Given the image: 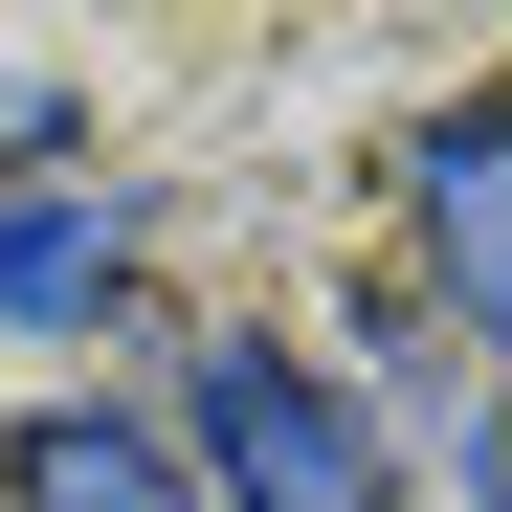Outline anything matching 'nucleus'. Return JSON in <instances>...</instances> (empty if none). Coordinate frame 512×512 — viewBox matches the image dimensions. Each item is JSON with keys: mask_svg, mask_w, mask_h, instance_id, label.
I'll use <instances>...</instances> for the list:
<instances>
[{"mask_svg": "<svg viewBox=\"0 0 512 512\" xmlns=\"http://www.w3.org/2000/svg\"><path fill=\"white\" fill-rule=\"evenodd\" d=\"M179 468H201V512H401V446L290 334H201L179 357Z\"/></svg>", "mask_w": 512, "mask_h": 512, "instance_id": "1", "label": "nucleus"}, {"mask_svg": "<svg viewBox=\"0 0 512 512\" xmlns=\"http://www.w3.org/2000/svg\"><path fill=\"white\" fill-rule=\"evenodd\" d=\"M401 223H423V290H446L468 334H512V90H468L401 156Z\"/></svg>", "mask_w": 512, "mask_h": 512, "instance_id": "2", "label": "nucleus"}, {"mask_svg": "<svg viewBox=\"0 0 512 512\" xmlns=\"http://www.w3.org/2000/svg\"><path fill=\"white\" fill-rule=\"evenodd\" d=\"M23 512H201V468L156 446V423H90V401H45V423H23Z\"/></svg>", "mask_w": 512, "mask_h": 512, "instance_id": "3", "label": "nucleus"}, {"mask_svg": "<svg viewBox=\"0 0 512 512\" xmlns=\"http://www.w3.org/2000/svg\"><path fill=\"white\" fill-rule=\"evenodd\" d=\"M112 290H134L112 201H0V312H112Z\"/></svg>", "mask_w": 512, "mask_h": 512, "instance_id": "4", "label": "nucleus"}, {"mask_svg": "<svg viewBox=\"0 0 512 512\" xmlns=\"http://www.w3.org/2000/svg\"><path fill=\"white\" fill-rule=\"evenodd\" d=\"M468 512H512V423H490V446H468Z\"/></svg>", "mask_w": 512, "mask_h": 512, "instance_id": "5", "label": "nucleus"}]
</instances>
